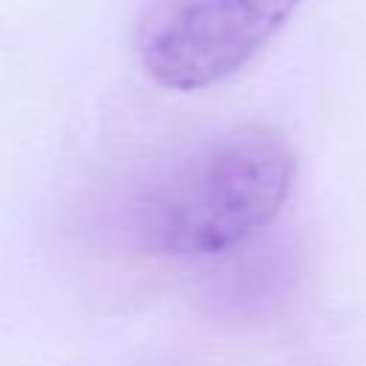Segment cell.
Listing matches in <instances>:
<instances>
[{"instance_id": "cell-1", "label": "cell", "mask_w": 366, "mask_h": 366, "mask_svg": "<svg viewBox=\"0 0 366 366\" xmlns=\"http://www.w3.org/2000/svg\"><path fill=\"white\" fill-rule=\"evenodd\" d=\"M297 180L292 143L269 126L203 137L149 174L126 203L123 232L160 257H214L260 234Z\"/></svg>"}, {"instance_id": "cell-2", "label": "cell", "mask_w": 366, "mask_h": 366, "mask_svg": "<svg viewBox=\"0 0 366 366\" xmlns=\"http://www.w3.org/2000/svg\"><path fill=\"white\" fill-rule=\"evenodd\" d=\"M300 0H149L137 20V57L163 89L197 92L240 71Z\"/></svg>"}]
</instances>
